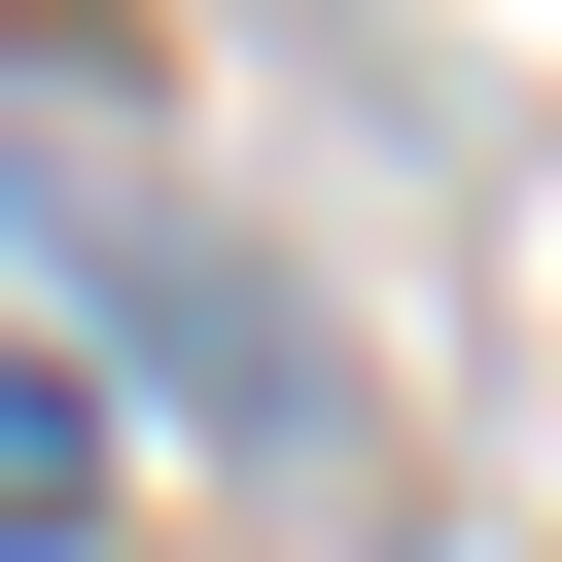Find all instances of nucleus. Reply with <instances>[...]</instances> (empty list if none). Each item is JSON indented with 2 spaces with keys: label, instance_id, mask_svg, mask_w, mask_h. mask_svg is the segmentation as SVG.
Wrapping results in <instances>:
<instances>
[{
  "label": "nucleus",
  "instance_id": "f257e3e1",
  "mask_svg": "<svg viewBox=\"0 0 562 562\" xmlns=\"http://www.w3.org/2000/svg\"><path fill=\"white\" fill-rule=\"evenodd\" d=\"M70 527H105V386H70V351H0V562H70Z\"/></svg>",
  "mask_w": 562,
  "mask_h": 562
},
{
  "label": "nucleus",
  "instance_id": "f03ea898",
  "mask_svg": "<svg viewBox=\"0 0 562 562\" xmlns=\"http://www.w3.org/2000/svg\"><path fill=\"white\" fill-rule=\"evenodd\" d=\"M0 35H70V70H105V35H140V0H0Z\"/></svg>",
  "mask_w": 562,
  "mask_h": 562
}]
</instances>
